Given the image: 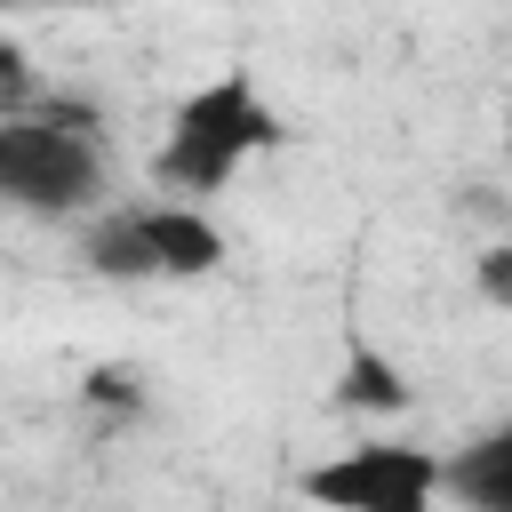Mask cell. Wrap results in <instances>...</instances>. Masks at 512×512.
Listing matches in <instances>:
<instances>
[{
	"mask_svg": "<svg viewBox=\"0 0 512 512\" xmlns=\"http://www.w3.org/2000/svg\"><path fill=\"white\" fill-rule=\"evenodd\" d=\"M296 488L320 512H440L448 456L424 440H352V448L320 456Z\"/></svg>",
	"mask_w": 512,
	"mask_h": 512,
	"instance_id": "3957f363",
	"label": "cell"
},
{
	"mask_svg": "<svg viewBox=\"0 0 512 512\" xmlns=\"http://www.w3.org/2000/svg\"><path fill=\"white\" fill-rule=\"evenodd\" d=\"M104 192H112V160H104V136L88 128H56L40 112L24 120H0V200L16 216H40V224H96L104 216Z\"/></svg>",
	"mask_w": 512,
	"mask_h": 512,
	"instance_id": "7a4b0ae2",
	"label": "cell"
},
{
	"mask_svg": "<svg viewBox=\"0 0 512 512\" xmlns=\"http://www.w3.org/2000/svg\"><path fill=\"white\" fill-rule=\"evenodd\" d=\"M88 408H104V416H136L144 408V376L136 368H120V360H104V368H88Z\"/></svg>",
	"mask_w": 512,
	"mask_h": 512,
	"instance_id": "ba28073f",
	"label": "cell"
},
{
	"mask_svg": "<svg viewBox=\"0 0 512 512\" xmlns=\"http://www.w3.org/2000/svg\"><path fill=\"white\" fill-rule=\"evenodd\" d=\"M80 264H88L96 280H120V288L160 280V264H152V240H144L136 208H104V216L80 232Z\"/></svg>",
	"mask_w": 512,
	"mask_h": 512,
	"instance_id": "52a82bcc",
	"label": "cell"
},
{
	"mask_svg": "<svg viewBox=\"0 0 512 512\" xmlns=\"http://www.w3.org/2000/svg\"><path fill=\"white\" fill-rule=\"evenodd\" d=\"M448 504H464V512H512V424H488L464 448H448Z\"/></svg>",
	"mask_w": 512,
	"mask_h": 512,
	"instance_id": "5b68a950",
	"label": "cell"
},
{
	"mask_svg": "<svg viewBox=\"0 0 512 512\" xmlns=\"http://www.w3.org/2000/svg\"><path fill=\"white\" fill-rule=\"evenodd\" d=\"M472 288H480V304L512 312V248H480L472 256Z\"/></svg>",
	"mask_w": 512,
	"mask_h": 512,
	"instance_id": "9c48e42d",
	"label": "cell"
},
{
	"mask_svg": "<svg viewBox=\"0 0 512 512\" xmlns=\"http://www.w3.org/2000/svg\"><path fill=\"white\" fill-rule=\"evenodd\" d=\"M136 224H144V240H152L160 280H208V272L224 264V224H216L208 208H192V200H144Z\"/></svg>",
	"mask_w": 512,
	"mask_h": 512,
	"instance_id": "277c9868",
	"label": "cell"
},
{
	"mask_svg": "<svg viewBox=\"0 0 512 512\" xmlns=\"http://www.w3.org/2000/svg\"><path fill=\"white\" fill-rule=\"evenodd\" d=\"M408 400H416L408 368L352 336V344H344V368H336V408H344V416H400Z\"/></svg>",
	"mask_w": 512,
	"mask_h": 512,
	"instance_id": "8992f818",
	"label": "cell"
},
{
	"mask_svg": "<svg viewBox=\"0 0 512 512\" xmlns=\"http://www.w3.org/2000/svg\"><path fill=\"white\" fill-rule=\"evenodd\" d=\"M280 136H288V128H280L272 96L256 88V72H248V64H224L216 80H200V88L168 112V136H160V152H152V176H160L176 200L200 208V200L224 192L248 160H264Z\"/></svg>",
	"mask_w": 512,
	"mask_h": 512,
	"instance_id": "6da1fadb",
	"label": "cell"
}]
</instances>
